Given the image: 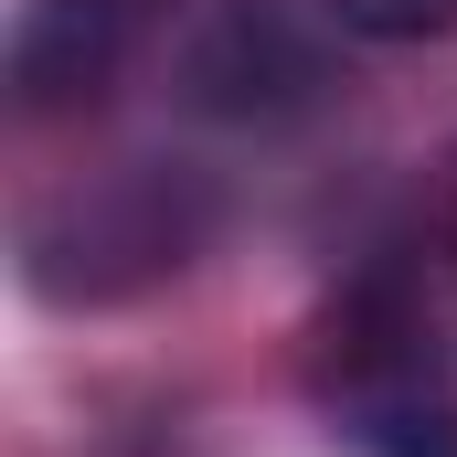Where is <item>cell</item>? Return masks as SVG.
Returning a JSON list of instances; mask_svg holds the SVG:
<instances>
[{
    "mask_svg": "<svg viewBox=\"0 0 457 457\" xmlns=\"http://www.w3.org/2000/svg\"><path fill=\"white\" fill-rule=\"evenodd\" d=\"M128 64V0H21L11 21V96L32 117L96 107Z\"/></svg>",
    "mask_w": 457,
    "mask_h": 457,
    "instance_id": "obj_3",
    "label": "cell"
},
{
    "mask_svg": "<svg viewBox=\"0 0 457 457\" xmlns=\"http://www.w3.org/2000/svg\"><path fill=\"white\" fill-rule=\"evenodd\" d=\"M181 86L203 117H245V128H277V117H309L330 96V43L298 0H224L192 54H181Z\"/></svg>",
    "mask_w": 457,
    "mask_h": 457,
    "instance_id": "obj_2",
    "label": "cell"
},
{
    "mask_svg": "<svg viewBox=\"0 0 457 457\" xmlns=\"http://www.w3.org/2000/svg\"><path fill=\"white\" fill-rule=\"evenodd\" d=\"M341 32L361 43H426V32H457V0H320Z\"/></svg>",
    "mask_w": 457,
    "mask_h": 457,
    "instance_id": "obj_4",
    "label": "cell"
},
{
    "mask_svg": "<svg viewBox=\"0 0 457 457\" xmlns=\"http://www.w3.org/2000/svg\"><path fill=\"white\" fill-rule=\"evenodd\" d=\"M447 266H457V192H447Z\"/></svg>",
    "mask_w": 457,
    "mask_h": 457,
    "instance_id": "obj_5",
    "label": "cell"
},
{
    "mask_svg": "<svg viewBox=\"0 0 457 457\" xmlns=\"http://www.w3.org/2000/svg\"><path fill=\"white\" fill-rule=\"evenodd\" d=\"M320 404L361 457H457V372L404 277H361L320 320Z\"/></svg>",
    "mask_w": 457,
    "mask_h": 457,
    "instance_id": "obj_1",
    "label": "cell"
}]
</instances>
